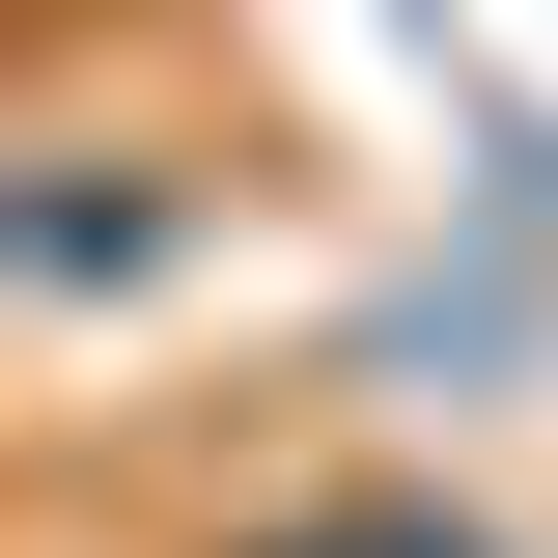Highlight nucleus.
Instances as JSON below:
<instances>
[{
    "label": "nucleus",
    "instance_id": "obj_1",
    "mask_svg": "<svg viewBox=\"0 0 558 558\" xmlns=\"http://www.w3.org/2000/svg\"><path fill=\"white\" fill-rule=\"evenodd\" d=\"M196 558H502L475 502H418V475H279V502H223Z\"/></svg>",
    "mask_w": 558,
    "mask_h": 558
}]
</instances>
